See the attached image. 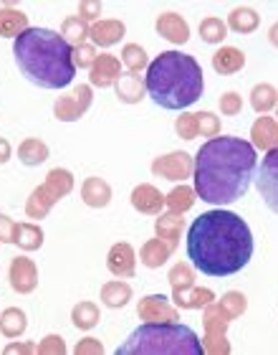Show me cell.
Instances as JSON below:
<instances>
[{
	"mask_svg": "<svg viewBox=\"0 0 278 355\" xmlns=\"http://www.w3.org/2000/svg\"><path fill=\"white\" fill-rule=\"evenodd\" d=\"M28 28V15L23 13V10H18V8H3L0 10V36L18 38Z\"/></svg>",
	"mask_w": 278,
	"mask_h": 355,
	"instance_id": "20",
	"label": "cell"
},
{
	"mask_svg": "<svg viewBox=\"0 0 278 355\" xmlns=\"http://www.w3.org/2000/svg\"><path fill=\"white\" fill-rule=\"evenodd\" d=\"M253 257V234L233 211H205L187 231V259L207 277H230Z\"/></svg>",
	"mask_w": 278,
	"mask_h": 355,
	"instance_id": "1",
	"label": "cell"
},
{
	"mask_svg": "<svg viewBox=\"0 0 278 355\" xmlns=\"http://www.w3.org/2000/svg\"><path fill=\"white\" fill-rule=\"evenodd\" d=\"M169 284H172V295H175V292H185V289H190L192 287L190 266L185 264V261H180V264L172 266V269H169Z\"/></svg>",
	"mask_w": 278,
	"mask_h": 355,
	"instance_id": "38",
	"label": "cell"
},
{
	"mask_svg": "<svg viewBox=\"0 0 278 355\" xmlns=\"http://www.w3.org/2000/svg\"><path fill=\"white\" fill-rule=\"evenodd\" d=\"M109 272L119 279L124 277H134V269H137V259H134V249L129 244H114L109 252V259H106Z\"/></svg>",
	"mask_w": 278,
	"mask_h": 355,
	"instance_id": "14",
	"label": "cell"
},
{
	"mask_svg": "<svg viewBox=\"0 0 278 355\" xmlns=\"http://www.w3.org/2000/svg\"><path fill=\"white\" fill-rule=\"evenodd\" d=\"M99 13H102V3H84V6L79 8V18L84 23L99 18Z\"/></svg>",
	"mask_w": 278,
	"mask_h": 355,
	"instance_id": "47",
	"label": "cell"
},
{
	"mask_svg": "<svg viewBox=\"0 0 278 355\" xmlns=\"http://www.w3.org/2000/svg\"><path fill=\"white\" fill-rule=\"evenodd\" d=\"M81 198L91 208H104L109 206L111 200V188L104 178H86L81 185Z\"/></svg>",
	"mask_w": 278,
	"mask_h": 355,
	"instance_id": "17",
	"label": "cell"
},
{
	"mask_svg": "<svg viewBox=\"0 0 278 355\" xmlns=\"http://www.w3.org/2000/svg\"><path fill=\"white\" fill-rule=\"evenodd\" d=\"M256 185L266 206L278 214V148L268 150L261 160V168L256 171Z\"/></svg>",
	"mask_w": 278,
	"mask_h": 355,
	"instance_id": "7",
	"label": "cell"
},
{
	"mask_svg": "<svg viewBox=\"0 0 278 355\" xmlns=\"http://www.w3.org/2000/svg\"><path fill=\"white\" fill-rule=\"evenodd\" d=\"M56 196H53V191L48 188V185H38L36 191L30 193L28 203H26V214H28V218H44L48 211H51V206L56 203Z\"/></svg>",
	"mask_w": 278,
	"mask_h": 355,
	"instance_id": "21",
	"label": "cell"
},
{
	"mask_svg": "<svg viewBox=\"0 0 278 355\" xmlns=\"http://www.w3.org/2000/svg\"><path fill=\"white\" fill-rule=\"evenodd\" d=\"M15 64L30 84L41 89H64L73 82V49L51 28H28L13 41Z\"/></svg>",
	"mask_w": 278,
	"mask_h": 355,
	"instance_id": "3",
	"label": "cell"
},
{
	"mask_svg": "<svg viewBox=\"0 0 278 355\" xmlns=\"http://www.w3.org/2000/svg\"><path fill=\"white\" fill-rule=\"evenodd\" d=\"M243 110V99L238 92H225V94L220 96V112L228 114V117H233V114H241Z\"/></svg>",
	"mask_w": 278,
	"mask_h": 355,
	"instance_id": "43",
	"label": "cell"
},
{
	"mask_svg": "<svg viewBox=\"0 0 278 355\" xmlns=\"http://www.w3.org/2000/svg\"><path fill=\"white\" fill-rule=\"evenodd\" d=\"M195 193L210 206L241 200L256 178V148L241 137H212L195 155Z\"/></svg>",
	"mask_w": 278,
	"mask_h": 355,
	"instance_id": "2",
	"label": "cell"
},
{
	"mask_svg": "<svg viewBox=\"0 0 278 355\" xmlns=\"http://www.w3.org/2000/svg\"><path fill=\"white\" fill-rule=\"evenodd\" d=\"M268 41H271V44L278 49V23H273L271 31H268Z\"/></svg>",
	"mask_w": 278,
	"mask_h": 355,
	"instance_id": "50",
	"label": "cell"
},
{
	"mask_svg": "<svg viewBox=\"0 0 278 355\" xmlns=\"http://www.w3.org/2000/svg\"><path fill=\"white\" fill-rule=\"evenodd\" d=\"M132 206L137 208L139 214L160 216V211L165 208V196L149 183L137 185V188L132 191Z\"/></svg>",
	"mask_w": 278,
	"mask_h": 355,
	"instance_id": "15",
	"label": "cell"
},
{
	"mask_svg": "<svg viewBox=\"0 0 278 355\" xmlns=\"http://www.w3.org/2000/svg\"><path fill=\"white\" fill-rule=\"evenodd\" d=\"M36 353H44V355H64L66 353V345H64V338L61 335H48L41 340V345L36 348Z\"/></svg>",
	"mask_w": 278,
	"mask_h": 355,
	"instance_id": "44",
	"label": "cell"
},
{
	"mask_svg": "<svg viewBox=\"0 0 278 355\" xmlns=\"http://www.w3.org/2000/svg\"><path fill=\"white\" fill-rule=\"evenodd\" d=\"M53 191V196L56 198H64V196H68V193L73 191V175L68 171H64V168H53L48 175H46V183Z\"/></svg>",
	"mask_w": 278,
	"mask_h": 355,
	"instance_id": "35",
	"label": "cell"
},
{
	"mask_svg": "<svg viewBox=\"0 0 278 355\" xmlns=\"http://www.w3.org/2000/svg\"><path fill=\"white\" fill-rule=\"evenodd\" d=\"M122 61H124V67L129 69V74H139L142 69H147V51L142 46L137 44H127L124 51H122Z\"/></svg>",
	"mask_w": 278,
	"mask_h": 355,
	"instance_id": "37",
	"label": "cell"
},
{
	"mask_svg": "<svg viewBox=\"0 0 278 355\" xmlns=\"http://www.w3.org/2000/svg\"><path fill=\"white\" fill-rule=\"evenodd\" d=\"M225 36H228V26L220 18H215V15H207L205 21L200 23V38L205 44H220Z\"/></svg>",
	"mask_w": 278,
	"mask_h": 355,
	"instance_id": "36",
	"label": "cell"
},
{
	"mask_svg": "<svg viewBox=\"0 0 278 355\" xmlns=\"http://www.w3.org/2000/svg\"><path fill=\"white\" fill-rule=\"evenodd\" d=\"M6 353H36V345H30V343H13V345H8Z\"/></svg>",
	"mask_w": 278,
	"mask_h": 355,
	"instance_id": "48",
	"label": "cell"
},
{
	"mask_svg": "<svg viewBox=\"0 0 278 355\" xmlns=\"http://www.w3.org/2000/svg\"><path fill=\"white\" fill-rule=\"evenodd\" d=\"M13 244H18L23 252H33V249H41L44 246V231L36 223H18L15 226V236Z\"/></svg>",
	"mask_w": 278,
	"mask_h": 355,
	"instance_id": "25",
	"label": "cell"
},
{
	"mask_svg": "<svg viewBox=\"0 0 278 355\" xmlns=\"http://www.w3.org/2000/svg\"><path fill=\"white\" fill-rule=\"evenodd\" d=\"M183 216L180 214H165L157 218V223H154V231H157V239H162V241H167L172 249L177 246V241H180V234H183Z\"/></svg>",
	"mask_w": 278,
	"mask_h": 355,
	"instance_id": "22",
	"label": "cell"
},
{
	"mask_svg": "<svg viewBox=\"0 0 278 355\" xmlns=\"http://www.w3.org/2000/svg\"><path fill=\"white\" fill-rule=\"evenodd\" d=\"M215 300L210 289H200L192 284L190 289H185V292H175V304L177 307H183V310H198V307H207V304Z\"/></svg>",
	"mask_w": 278,
	"mask_h": 355,
	"instance_id": "26",
	"label": "cell"
},
{
	"mask_svg": "<svg viewBox=\"0 0 278 355\" xmlns=\"http://www.w3.org/2000/svg\"><path fill=\"white\" fill-rule=\"evenodd\" d=\"M276 117H278V114H276Z\"/></svg>",
	"mask_w": 278,
	"mask_h": 355,
	"instance_id": "51",
	"label": "cell"
},
{
	"mask_svg": "<svg viewBox=\"0 0 278 355\" xmlns=\"http://www.w3.org/2000/svg\"><path fill=\"white\" fill-rule=\"evenodd\" d=\"M15 226H18V223H13L10 218H8V216L0 214V241H6V244H13Z\"/></svg>",
	"mask_w": 278,
	"mask_h": 355,
	"instance_id": "46",
	"label": "cell"
},
{
	"mask_svg": "<svg viewBox=\"0 0 278 355\" xmlns=\"http://www.w3.org/2000/svg\"><path fill=\"white\" fill-rule=\"evenodd\" d=\"M250 137H253V145L261 150H273L278 148V119L273 117H258L250 127Z\"/></svg>",
	"mask_w": 278,
	"mask_h": 355,
	"instance_id": "16",
	"label": "cell"
},
{
	"mask_svg": "<svg viewBox=\"0 0 278 355\" xmlns=\"http://www.w3.org/2000/svg\"><path fill=\"white\" fill-rule=\"evenodd\" d=\"M218 304L228 312V318L230 320L241 318L243 312H245V307H248V302H245V297H243L241 292H225Z\"/></svg>",
	"mask_w": 278,
	"mask_h": 355,
	"instance_id": "39",
	"label": "cell"
},
{
	"mask_svg": "<svg viewBox=\"0 0 278 355\" xmlns=\"http://www.w3.org/2000/svg\"><path fill=\"white\" fill-rule=\"evenodd\" d=\"M258 13L253 8H233V13L228 15V28H233L235 33H253L258 28Z\"/></svg>",
	"mask_w": 278,
	"mask_h": 355,
	"instance_id": "28",
	"label": "cell"
},
{
	"mask_svg": "<svg viewBox=\"0 0 278 355\" xmlns=\"http://www.w3.org/2000/svg\"><path fill=\"white\" fill-rule=\"evenodd\" d=\"M73 353L76 355H102L104 353V345L96 338H84V340L73 348Z\"/></svg>",
	"mask_w": 278,
	"mask_h": 355,
	"instance_id": "45",
	"label": "cell"
},
{
	"mask_svg": "<svg viewBox=\"0 0 278 355\" xmlns=\"http://www.w3.org/2000/svg\"><path fill=\"white\" fill-rule=\"evenodd\" d=\"M198 333L180 322H145L139 325L117 355H203Z\"/></svg>",
	"mask_w": 278,
	"mask_h": 355,
	"instance_id": "5",
	"label": "cell"
},
{
	"mask_svg": "<svg viewBox=\"0 0 278 355\" xmlns=\"http://www.w3.org/2000/svg\"><path fill=\"white\" fill-rule=\"evenodd\" d=\"M157 33L162 38H167L172 44H187V38H190V26L185 21L183 15L177 13H162L157 18Z\"/></svg>",
	"mask_w": 278,
	"mask_h": 355,
	"instance_id": "13",
	"label": "cell"
},
{
	"mask_svg": "<svg viewBox=\"0 0 278 355\" xmlns=\"http://www.w3.org/2000/svg\"><path fill=\"white\" fill-rule=\"evenodd\" d=\"M119 76H122V67H119V59L117 56H111V53H102L99 59L94 61V67H91V87H99V89H106L111 84L119 82Z\"/></svg>",
	"mask_w": 278,
	"mask_h": 355,
	"instance_id": "12",
	"label": "cell"
},
{
	"mask_svg": "<svg viewBox=\"0 0 278 355\" xmlns=\"http://www.w3.org/2000/svg\"><path fill=\"white\" fill-rule=\"evenodd\" d=\"M89 107H91V87L79 84V87H73L68 94L59 96V102L53 107V114H56V119H61V122H76L79 117L86 114Z\"/></svg>",
	"mask_w": 278,
	"mask_h": 355,
	"instance_id": "8",
	"label": "cell"
},
{
	"mask_svg": "<svg viewBox=\"0 0 278 355\" xmlns=\"http://www.w3.org/2000/svg\"><path fill=\"white\" fill-rule=\"evenodd\" d=\"M228 322H230V318H228V312L223 310L218 302L207 304L205 318H203V325H205V343H203V348H205V353H212V355L230 353V343H228V338H225Z\"/></svg>",
	"mask_w": 278,
	"mask_h": 355,
	"instance_id": "6",
	"label": "cell"
},
{
	"mask_svg": "<svg viewBox=\"0 0 278 355\" xmlns=\"http://www.w3.org/2000/svg\"><path fill=\"white\" fill-rule=\"evenodd\" d=\"M198 117V132L203 135V137H218L220 135V119L212 114V112H200V114H195Z\"/></svg>",
	"mask_w": 278,
	"mask_h": 355,
	"instance_id": "41",
	"label": "cell"
},
{
	"mask_svg": "<svg viewBox=\"0 0 278 355\" xmlns=\"http://www.w3.org/2000/svg\"><path fill=\"white\" fill-rule=\"evenodd\" d=\"M175 130L177 135L183 137V140H192V137H198V117L195 114H190V112H185V114H180L175 122Z\"/></svg>",
	"mask_w": 278,
	"mask_h": 355,
	"instance_id": "40",
	"label": "cell"
},
{
	"mask_svg": "<svg viewBox=\"0 0 278 355\" xmlns=\"http://www.w3.org/2000/svg\"><path fill=\"white\" fill-rule=\"evenodd\" d=\"M132 300V287L127 282H106L102 287V302L106 307H124Z\"/></svg>",
	"mask_w": 278,
	"mask_h": 355,
	"instance_id": "30",
	"label": "cell"
},
{
	"mask_svg": "<svg viewBox=\"0 0 278 355\" xmlns=\"http://www.w3.org/2000/svg\"><path fill=\"white\" fill-rule=\"evenodd\" d=\"M192 168H195V160L187 153H169V155L157 157L152 163L154 175L167 178V180H185L192 175Z\"/></svg>",
	"mask_w": 278,
	"mask_h": 355,
	"instance_id": "9",
	"label": "cell"
},
{
	"mask_svg": "<svg viewBox=\"0 0 278 355\" xmlns=\"http://www.w3.org/2000/svg\"><path fill=\"white\" fill-rule=\"evenodd\" d=\"M147 94L162 110H187L203 96V69L192 56L180 51H165L147 67Z\"/></svg>",
	"mask_w": 278,
	"mask_h": 355,
	"instance_id": "4",
	"label": "cell"
},
{
	"mask_svg": "<svg viewBox=\"0 0 278 355\" xmlns=\"http://www.w3.org/2000/svg\"><path fill=\"white\" fill-rule=\"evenodd\" d=\"M245 67V53L241 49H233V46H223L215 56H212V69L218 74H235Z\"/></svg>",
	"mask_w": 278,
	"mask_h": 355,
	"instance_id": "19",
	"label": "cell"
},
{
	"mask_svg": "<svg viewBox=\"0 0 278 355\" xmlns=\"http://www.w3.org/2000/svg\"><path fill=\"white\" fill-rule=\"evenodd\" d=\"M46 157H48V145L44 140H38V137L23 140L21 148H18V160L23 165H41L46 163Z\"/></svg>",
	"mask_w": 278,
	"mask_h": 355,
	"instance_id": "27",
	"label": "cell"
},
{
	"mask_svg": "<svg viewBox=\"0 0 278 355\" xmlns=\"http://www.w3.org/2000/svg\"><path fill=\"white\" fill-rule=\"evenodd\" d=\"M169 254H172V246L167 241H162V239H152V241H147L142 246V252H139V259L142 264L149 266V269H160L165 261L169 259Z\"/></svg>",
	"mask_w": 278,
	"mask_h": 355,
	"instance_id": "23",
	"label": "cell"
},
{
	"mask_svg": "<svg viewBox=\"0 0 278 355\" xmlns=\"http://www.w3.org/2000/svg\"><path fill=\"white\" fill-rule=\"evenodd\" d=\"M61 36H64V41H66L71 49H76V46H84V44H86V36H89L86 23L81 21L79 15L66 18V21H64V26H61Z\"/></svg>",
	"mask_w": 278,
	"mask_h": 355,
	"instance_id": "33",
	"label": "cell"
},
{
	"mask_svg": "<svg viewBox=\"0 0 278 355\" xmlns=\"http://www.w3.org/2000/svg\"><path fill=\"white\" fill-rule=\"evenodd\" d=\"M8 274H10V287L15 292H21V295H28V292H33L38 287V269L33 264V259H28V257L13 259Z\"/></svg>",
	"mask_w": 278,
	"mask_h": 355,
	"instance_id": "11",
	"label": "cell"
},
{
	"mask_svg": "<svg viewBox=\"0 0 278 355\" xmlns=\"http://www.w3.org/2000/svg\"><path fill=\"white\" fill-rule=\"evenodd\" d=\"M28 327V320H26V312L18 310V307H10L0 315V333L6 338H21Z\"/></svg>",
	"mask_w": 278,
	"mask_h": 355,
	"instance_id": "29",
	"label": "cell"
},
{
	"mask_svg": "<svg viewBox=\"0 0 278 355\" xmlns=\"http://www.w3.org/2000/svg\"><path fill=\"white\" fill-rule=\"evenodd\" d=\"M10 160V142L6 137H0V165Z\"/></svg>",
	"mask_w": 278,
	"mask_h": 355,
	"instance_id": "49",
	"label": "cell"
},
{
	"mask_svg": "<svg viewBox=\"0 0 278 355\" xmlns=\"http://www.w3.org/2000/svg\"><path fill=\"white\" fill-rule=\"evenodd\" d=\"M127 28L122 21H99L89 28V36L96 46H114L124 38Z\"/></svg>",
	"mask_w": 278,
	"mask_h": 355,
	"instance_id": "18",
	"label": "cell"
},
{
	"mask_svg": "<svg viewBox=\"0 0 278 355\" xmlns=\"http://www.w3.org/2000/svg\"><path fill=\"white\" fill-rule=\"evenodd\" d=\"M195 196H198V193L192 191L190 185H177V188H172V191H169V196L165 198V203L169 206V211H172V214L183 216L185 211H190V208L195 206Z\"/></svg>",
	"mask_w": 278,
	"mask_h": 355,
	"instance_id": "32",
	"label": "cell"
},
{
	"mask_svg": "<svg viewBox=\"0 0 278 355\" xmlns=\"http://www.w3.org/2000/svg\"><path fill=\"white\" fill-rule=\"evenodd\" d=\"M96 59H99V56H96L94 46L84 44V46H76V49H73V64H76L79 69H91Z\"/></svg>",
	"mask_w": 278,
	"mask_h": 355,
	"instance_id": "42",
	"label": "cell"
},
{
	"mask_svg": "<svg viewBox=\"0 0 278 355\" xmlns=\"http://www.w3.org/2000/svg\"><path fill=\"white\" fill-rule=\"evenodd\" d=\"M71 320L79 330H91V327L102 320V315H99V307H96L94 302H79L76 307H73Z\"/></svg>",
	"mask_w": 278,
	"mask_h": 355,
	"instance_id": "34",
	"label": "cell"
},
{
	"mask_svg": "<svg viewBox=\"0 0 278 355\" xmlns=\"http://www.w3.org/2000/svg\"><path fill=\"white\" fill-rule=\"evenodd\" d=\"M139 318L147 320V322H177L180 320V312L167 297L162 295H149L145 300H139Z\"/></svg>",
	"mask_w": 278,
	"mask_h": 355,
	"instance_id": "10",
	"label": "cell"
},
{
	"mask_svg": "<svg viewBox=\"0 0 278 355\" xmlns=\"http://www.w3.org/2000/svg\"><path fill=\"white\" fill-rule=\"evenodd\" d=\"M114 87H117V96L127 104H137L147 92L145 82H142L137 74H122Z\"/></svg>",
	"mask_w": 278,
	"mask_h": 355,
	"instance_id": "24",
	"label": "cell"
},
{
	"mask_svg": "<svg viewBox=\"0 0 278 355\" xmlns=\"http://www.w3.org/2000/svg\"><path fill=\"white\" fill-rule=\"evenodd\" d=\"M250 107L258 112V114H266L271 112L273 107H278V92L271 84H256L253 92H250Z\"/></svg>",
	"mask_w": 278,
	"mask_h": 355,
	"instance_id": "31",
	"label": "cell"
}]
</instances>
